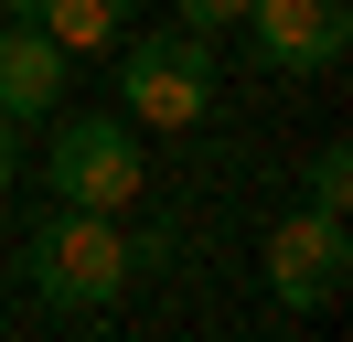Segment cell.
<instances>
[{
	"label": "cell",
	"mask_w": 353,
	"mask_h": 342,
	"mask_svg": "<svg viewBox=\"0 0 353 342\" xmlns=\"http://www.w3.org/2000/svg\"><path fill=\"white\" fill-rule=\"evenodd\" d=\"M32 289H43V310H108L118 289L139 278V246L118 235V214H97V203H54V214H32Z\"/></svg>",
	"instance_id": "6da1fadb"
},
{
	"label": "cell",
	"mask_w": 353,
	"mask_h": 342,
	"mask_svg": "<svg viewBox=\"0 0 353 342\" xmlns=\"http://www.w3.org/2000/svg\"><path fill=\"white\" fill-rule=\"evenodd\" d=\"M118 97H129L139 128H193L203 107H214V32H150L129 43V64H118Z\"/></svg>",
	"instance_id": "7a4b0ae2"
},
{
	"label": "cell",
	"mask_w": 353,
	"mask_h": 342,
	"mask_svg": "<svg viewBox=\"0 0 353 342\" xmlns=\"http://www.w3.org/2000/svg\"><path fill=\"white\" fill-rule=\"evenodd\" d=\"M43 182L65 192V203H97V214H118V203H139V139H129V118H54V161H43Z\"/></svg>",
	"instance_id": "3957f363"
},
{
	"label": "cell",
	"mask_w": 353,
	"mask_h": 342,
	"mask_svg": "<svg viewBox=\"0 0 353 342\" xmlns=\"http://www.w3.org/2000/svg\"><path fill=\"white\" fill-rule=\"evenodd\" d=\"M343 268H353L343 214H289V225L268 235V278H279V299H289V310H321V299H343Z\"/></svg>",
	"instance_id": "277c9868"
},
{
	"label": "cell",
	"mask_w": 353,
	"mask_h": 342,
	"mask_svg": "<svg viewBox=\"0 0 353 342\" xmlns=\"http://www.w3.org/2000/svg\"><path fill=\"white\" fill-rule=\"evenodd\" d=\"M246 21H257V54L289 64V75H321V64H343V43H353L343 0H246Z\"/></svg>",
	"instance_id": "5b68a950"
},
{
	"label": "cell",
	"mask_w": 353,
	"mask_h": 342,
	"mask_svg": "<svg viewBox=\"0 0 353 342\" xmlns=\"http://www.w3.org/2000/svg\"><path fill=\"white\" fill-rule=\"evenodd\" d=\"M65 97V43L43 21H0V118H43Z\"/></svg>",
	"instance_id": "8992f818"
},
{
	"label": "cell",
	"mask_w": 353,
	"mask_h": 342,
	"mask_svg": "<svg viewBox=\"0 0 353 342\" xmlns=\"http://www.w3.org/2000/svg\"><path fill=\"white\" fill-rule=\"evenodd\" d=\"M118 11H129V0H32V21H43L65 54H108V43H118Z\"/></svg>",
	"instance_id": "52a82bcc"
},
{
	"label": "cell",
	"mask_w": 353,
	"mask_h": 342,
	"mask_svg": "<svg viewBox=\"0 0 353 342\" xmlns=\"http://www.w3.org/2000/svg\"><path fill=\"white\" fill-rule=\"evenodd\" d=\"M310 214H353V150H321L310 161Z\"/></svg>",
	"instance_id": "ba28073f"
},
{
	"label": "cell",
	"mask_w": 353,
	"mask_h": 342,
	"mask_svg": "<svg viewBox=\"0 0 353 342\" xmlns=\"http://www.w3.org/2000/svg\"><path fill=\"white\" fill-rule=\"evenodd\" d=\"M182 21H193V32H236L246 0H182Z\"/></svg>",
	"instance_id": "9c48e42d"
},
{
	"label": "cell",
	"mask_w": 353,
	"mask_h": 342,
	"mask_svg": "<svg viewBox=\"0 0 353 342\" xmlns=\"http://www.w3.org/2000/svg\"><path fill=\"white\" fill-rule=\"evenodd\" d=\"M11 161H22V139H11V118H0V182H11Z\"/></svg>",
	"instance_id": "30bf717a"
},
{
	"label": "cell",
	"mask_w": 353,
	"mask_h": 342,
	"mask_svg": "<svg viewBox=\"0 0 353 342\" xmlns=\"http://www.w3.org/2000/svg\"><path fill=\"white\" fill-rule=\"evenodd\" d=\"M11 11H22V21H32V0H11Z\"/></svg>",
	"instance_id": "8fae6325"
}]
</instances>
